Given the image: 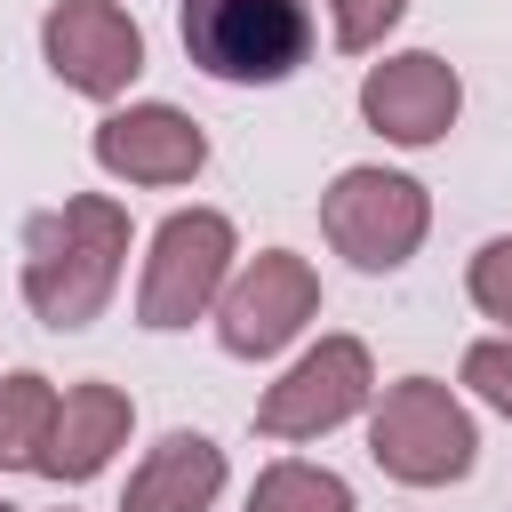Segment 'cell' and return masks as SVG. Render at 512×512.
I'll return each instance as SVG.
<instances>
[{"instance_id":"cell-1","label":"cell","mask_w":512,"mask_h":512,"mask_svg":"<svg viewBox=\"0 0 512 512\" xmlns=\"http://www.w3.org/2000/svg\"><path fill=\"white\" fill-rule=\"evenodd\" d=\"M128 272V208L112 192H72L64 208H40L24 224V304L48 328L104 320L112 288Z\"/></svg>"},{"instance_id":"cell-2","label":"cell","mask_w":512,"mask_h":512,"mask_svg":"<svg viewBox=\"0 0 512 512\" xmlns=\"http://www.w3.org/2000/svg\"><path fill=\"white\" fill-rule=\"evenodd\" d=\"M176 32L184 56L224 88H280L288 72H304L320 40L312 0H184Z\"/></svg>"},{"instance_id":"cell-3","label":"cell","mask_w":512,"mask_h":512,"mask_svg":"<svg viewBox=\"0 0 512 512\" xmlns=\"http://www.w3.org/2000/svg\"><path fill=\"white\" fill-rule=\"evenodd\" d=\"M368 456L400 488H448L480 464V424L440 376H400L368 400Z\"/></svg>"},{"instance_id":"cell-4","label":"cell","mask_w":512,"mask_h":512,"mask_svg":"<svg viewBox=\"0 0 512 512\" xmlns=\"http://www.w3.org/2000/svg\"><path fill=\"white\" fill-rule=\"evenodd\" d=\"M320 232L352 272H400L432 232V192L416 176L384 168V160L336 168L328 192H320Z\"/></svg>"},{"instance_id":"cell-5","label":"cell","mask_w":512,"mask_h":512,"mask_svg":"<svg viewBox=\"0 0 512 512\" xmlns=\"http://www.w3.org/2000/svg\"><path fill=\"white\" fill-rule=\"evenodd\" d=\"M232 256H240V232L224 208H176L152 248H144V280H136V320L144 328H192L216 312L224 280H232Z\"/></svg>"},{"instance_id":"cell-6","label":"cell","mask_w":512,"mask_h":512,"mask_svg":"<svg viewBox=\"0 0 512 512\" xmlns=\"http://www.w3.org/2000/svg\"><path fill=\"white\" fill-rule=\"evenodd\" d=\"M312 312H320V272L296 248H256L248 264H232L216 296V344L232 360H272L312 328Z\"/></svg>"},{"instance_id":"cell-7","label":"cell","mask_w":512,"mask_h":512,"mask_svg":"<svg viewBox=\"0 0 512 512\" xmlns=\"http://www.w3.org/2000/svg\"><path fill=\"white\" fill-rule=\"evenodd\" d=\"M376 400V360L360 336H320L312 352H296V368L280 384H264L256 400V432L264 440H320L336 424H352Z\"/></svg>"},{"instance_id":"cell-8","label":"cell","mask_w":512,"mask_h":512,"mask_svg":"<svg viewBox=\"0 0 512 512\" xmlns=\"http://www.w3.org/2000/svg\"><path fill=\"white\" fill-rule=\"evenodd\" d=\"M40 56L72 96L120 104L136 88V72H144V32H136V16L120 0H56L40 16Z\"/></svg>"},{"instance_id":"cell-9","label":"cell","mask_w":512,"mask_h":512,"mask_svg":"<svg viewBox=\"0 0 512 512\" xmlns=\"http://www.w3.org/2000/svg\"><path fill=\"white\" fill-rule=\"evenodd\" d=\"M456 112H464V80H456V64L432 56V48H400V56H384V64L360 72V120H368L384 144H400V152L440 144V136L456 128Z\"/></svg>"},{"instance_id":"cell-10","label":"cell","mask_w":512,"mask_h":512,"mask_svg":"<svg viewBox=\"0 0 512 512\" xmlns=\"http://www.w3.org/2000/svg\"><path fill=\"white\" fill-rule=\"evenodd\" d=\"M88 152H96V168L112 184H152V192L160 184H192L208 168V136L176 104H120V112H104Z\"/></svg>"},{"instance_id":"cell-11","label":"cell","mask_w":512,"mask_h":512,"mask_svg":"<svg viewBox=\"0 0 512 512\" xmlns=\"http://www.w3.org/2000/svg\"><path fill=\"white\" fill-rule=\"evenodd\" d=\"M128 424H136V400H128L120 384H104V376L56 392V424H48V448H40V480H64V488L96 480V472L128 448Z\"/></svg>"},{"instance_id":"cell-12","label":"cell","mask_w":512,"mask_h":512,"mask_svg":"<svg viewBox=\"0 0 512 512\" xmlns=\"http://www.w3.org/2000/svg\"><path fill=\"white\" fill-rule=\"evenodd\" d=\"M224 496V448L208 432H160L128 472L120 512H208Z\"/></svg>"},{"instance_id":"cell-13","label":"cell","mask_w":512,"mask_h":512,"mask_svg":"<svg viewBox=\"0 0 512 512\" xmlns=\"http://www.w3.org/2000/svg\"><path fill=\"white\" fill-rule=\"evenodd\" d=\"M48 424H56V384L40 368H8L0 376V472H40Z\"/></svg>"},{"instance_id":"cell-14","label":"cell","mask_w":512,"mask_h":512,"mask_svg":"<svg viewBox=\"0 0 512 512\" xmlns=\"http://www.w3.org/2000/svg\"><path fill=\"white\" fill-rule=\"evenodd\" d=\"M248 512H352V488H344V472H328V464L280 456V464L256 472Z\"/></svg>"},{"instance_id":"cell-15","label":"cell","mask_w":512,"mask_h":512,"mask_svg":"<svg viewBox=\"0 0 512 512\" xmlns=\"http://www.w3.org/2000/svg\"><path fill=\"white\" fill-rule=\"evenodd\" d=\"M464 288H472V304H480L496 328H512V232H496V240H480V248H472Z\"/></svg>"},{"instance_id":"cell-16","label":"cell","mask_w":512,"mask_h":512,"mask_svg":"<svg viewBox=\"0 0 512 512\" xmlns=\"http://www.w3.org/2000/svg\"><path fill=\"white\" fill-rule=\"evenodd\" d=\"M456 376H464V392H472L480 408H496V416L512 424V328H504V336H480Z\"/></svg>"},{"instance_id":"cell-17","label":"cell","mask_w":512,"mask_h":512,"mask_svg":"<svg viewBox=\"0 0 512 512\" xmlns=\"http://www.w3.org/2000/svg\"><path fill=\"white\" fill-rule=\"evenodd\" d=\"M400 16H408V0H328V32H336L344 56L384 48V32H392Z\"/></svg>"},{"instance_id":"cell-18","label":"cell","mask_w":512,"mask_h":512,"mask_svg":"<svg viewBox=\"0 0 512 512\" xmlns=\"http://www.w3.org/2000/svg\"><path fill=\"white\" fill-rule=\"evenodd\" d=\"M0 512H16V504H8V496H0Z\"/></svg>"}]
</instances>
